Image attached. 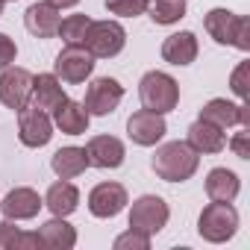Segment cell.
<instances>
[{
  "mask_svg": "<svg viewBox=\"0 0 250 250\" xmlns=\"http://www.w3.org/2000/svg\"><path fill=\"white\" fill-rule=\"evenodd\" d=\"M200 165V153L188 145V142H168L162 147H156L153 159H150V168L159 180L165 183H186L194 177Z\"/></svg>",
  "mask_w": 250,
  "mask_h": 250,
  "instance_id": "obj_1",
  "label": "cell"
},
{
  "mask_svg": "<svg viewBox=\"0 0 250 250\" xmlns=\"http://www.w3.org/2000/svg\"><path fill=\"white\" fill-rule=\"evenodd\" d=\"M139 97H142V106L145 109L159 112V115H168L180 103V85L165 71H147L142 77V83H139Z\"/></svg>",
  "mask_w": 250,
  "mask_h": 250,
  "instance_id": "obj_2",
  "label": "cell"
},
{
  "mask_svg": "<svg viewBox=\"0 0 250 250\" xmlns=\"http://www.w3.org/2000/svg\"><path fill=\"white\" fill-rule=\"evenodd\" d=\"M203 27L218 44H232L238 50H250V21L244 15H235L229 9H212V12H206Z\"/></svg>",
  "mask_w": 250,
  "mask_h": 250,
  "instance_id": "obj_3",
  "label": "cell"
},
{
  "mask_svg": "<svg viewBox=\"0 0 250 250\" xmlns=\"http://www.w3.org/2000/svg\"><path fill=\"white\" fill-rule=\"evenodd\" d=\"M238 229V212L232 203H221V200H212L209 206H203L200 218H197V232L200 238L212 241V244H221V241H229Z\"/></svg>",
  "mask_w": 250,
  "mask_h": 250,
  "instance_id": "obj_4",
  "label": "cell"
},
{
  "mask_svg": "<svg viewBox=\"0 0 250 250\" xmlns=\"http://www.w3.org/2000/svg\"><path fill=\"white\" fill-rule=\"evenodd\" d=\"M94 59H112L127 44V33L118 21H91L83 42H80Z\"/></svg>",
  "mask_w": 250,
  "mask_h": 250,
  "instance_id": "obj_5",
  "label": "cell"
},
{
  "mask_svg": "<svg viewBox=\"0 0 250 250\" xmlns=\"http://www.w3.org/2000/svg\"><path fill=\"white\" fill-rule=\"evenodd\" d=\"M168 218H171V209H168V203L159 194H142L139 200H133L130 229L145 232V235H156L168 224Z\"/></svg>",
  "mask_w": 250,
  "mask_h": 250,
  "instance_id": "obj_6",
  "label": "cell"
},
{
  "mask_svg": "<svg viewBox=\"0 0 250 250\" xmlns=\"http://www.w3.org/2000/svg\"><path fill=\"white\" fill-rule=\"evenodd\" d=\"M94 71V56L83 47V44H65V50L56 56L53 62V74L62 80V83H85Z\"/></svg>",
  "mask_w": 250,
  "mask_h": 250,
  "instance_id": "obj_7",
  "label": "cell"
},
{
  "mask_svg": "<svg viewBox=\"0 0 250 250\" xmlns=\"http://www.w3.org/2000/svg\"><path fill=\"white\" fill-rule=\"evenodd\" d=\"M121 100H124V85L115 77H97L88 83L83 106L88 115H112Z\"/></svg>",
  "mask_w": 250,
  "mask_h": 250,
  "instance_id": "obj_8",
  "label": "cell"
},
{
  "mask_svg": "<svg viewBox=\"0 0 250 250\" xmlns=\"http://www.w3.org/2000/svg\"><path fill=\"white\" fill-rule=\"evenodd\" d=\"M30 91H33V74L24 71V68H3L0 74V103L6 109H15L21 112L27 103H30Z\"/></svg>",
  "mask_w": 250,
  "mask_h": 250,
  "instance_id": "obj_9",
  "label": "cell"
},
{
  "mask_svg": "<svg viewBox=\"0 0 250 250\" xmlns=\"http://www.w3.org/2000/svg\"><path fill=\"white\" fill-rule=\"evenodd\" d=\"M18 139L27 147H44L53 139V121L47 118V112H42L36 106L33 109L24 106L18 112Z\"/></svg>",
  "mask_w": 250,
  "mask_h": 250,
  "instance_id": "obj_10",
  "label": "cell"
},
{
  "mask_svg": "<svg viewBox=\"0 0 250 250\" xmlns=\"http://www.w3.org/2000/svg\"><path fill=\"white\" fill-rule=\"evenodd\" d=\"M127 133L130 139L139 145V147H153L165 139L168 127H165V118L159 112H150V109H139L136 115H130L127 121Z\"/></svg>",
  "mask_w": 250,
  "mask_h": 250,
  "instance_id": "obj_11",
  "label": "cell"
},
{
  "mask_svg": "<svg viewBox=\"0 0 250 250\" xmlns=\"http://www.w3.org/2000/svg\"><path fill=\"white\" fill-rule=\"evenodd\" d=\"M127 203V188L121 183H100L88 191V212L94 218H115Z\"/></svg>",
  "mask_w": 250,
  "mask_h": 250,
  "instance_id": "obj_12",
  "label": "cell"
},
{
  "mask_svg": "<svg viewBox=\"0 0 250 250\" xmlns=\"http://www.w3.org/2000/svg\"><path fill=\"white\" fill-rule=\"evenodd\" d=\"M200 121H209V124H215V127H221V130L235 127V124L250 127V109H247V103H229L224 97H215V100H209L200 109Z\"/></svg>",
  "mask_w": 250,
  "mask_h": 250,
  "instance_id": "obj_13",
  "label": "cell"
},
{
  "mask_svg": "<svg viewBox=\"0 0 250 250\" xmlns=\"http://www.w3.org/2000/svg\"><path fill=\"white\" fill-rule=\"evenodd\" d=\"M44 200L39 197V191L33 188H12L3 200H0V212H3L9 221H30L42 212Z\"/></svg>",
  "mask_w": 250,
  "mask_h": 250,
  "instance_id": "obj_14",
  "label": "cell"
},
{
  "mask_svg": "<svg viewBox=\"0 0 250 250\" xmlns=\"http://www.w3.org/2000/svg\"><path fill=\"white\" fill-rule=\"evenodd\" d=\"M88 165L94 168H121L124 165V145L115 136H94L85 145Z\"/></svg>",
  "mask_w": 250,
  "mask_h": 250,
  "instance_id": "obj_15",
  "label": "cell"
},
{
  "mask_svg": "<svg viewBox=\"0 0 250 250\" xmlns=\"http://www.w3.org/2000/svg\"><path fill=\"white\" fill-rule=\"evenodd\" d=\"M30 100H33L36 109H42V112H53L62 100H68V94H65V88H62V83H59L56 74H39V77H33Z\"/></svg>",
  "mask_w": 250,
  "mask_h": 250,
  "instance_id": "obj_16",
  "label": "cell"
},
{
  "mask_svg": "<svg viewBox=\"0 0 250 250\" xmlns=\"http://www.w3.org/2000/svg\"><path fill=\"white\" fill-rule=\"evenodd\" d=\"M59 21H62L59 18V9L50 6L47 0H44V3H33L27 9V15H24V24H27V30L36 39H53L56 30H59Z\"/></svg>",
  "mask_w": 250,
  "mask_h": 250,
  "instance_id": "obj_17",
  "label": "cell"
},
{
  "mask_svg": "<svg viewBox=\"0 0 250 250\" xmlns=\"http://www.w3.org/2000/svg\"><path fill=\"white\" fill-rule=\"evenodd\" d=\"M197 36L183 30V33H174L162 42V59L171 62V65H191L197 59Z\"/></svg>",
  "mask_w": 250,
  "mask_h": 250,
  "instance_id": "obj_18",
  "label": "cell"
},
{
  "mask_svg": "<svg viewBox=\"0 0 250 250\" xmlns=\"http://www.w3.org/2000/svg\"><path fill=\"white\" fill-rule=\"evenodd\" d=\"M88 121H91V115L77 100H62L53 109V124H56L62 133H68V136H83L88 130Z\"/></svg>",
  "mask_w": 250,
  "mask_h": 250,
  "instance_id": "obj_19",
  "label": "cell"
},
{
  "mask_svg": "<svg viewBox=\"0 0 250 250\" xmlns=\"http://www.w3.org/2000/svg\"><path fill=\"white\" fill-rule=\"evenodd\" d=\"M188 145L197 153H221L227 147V136H224L221 127H215V124L197 118L191 127H188Z\"/></svg>",
  "mask_w": 250,
  "mask_h": 250,
  "instance_id": "obj_20",
  "label": "cell"
},
{
  "mask_svg": "<svg viewBox=\"0 0 250 250\" xmlns=\"http://www.w3.org/2000/svg\"><path fill=\"white\" fill-rule=\"evenodd\" d=\"M50 168L59 180H74V177L85 174V168H88L85 147H59L50 159Z\"/></svg>",
  "mask_w": 250,
  "mask_h": 250,
  "instance_id": "obj_21",
  "label": "cell"
},
{
  "mask_svg": "<svg viewBox=\"0 0 250 250\" xmlns=\"http://www.w3.org/2000/svg\"><path fill=\"white\" fill-rule=\"evenodd\" d=\"M238 188H241V183H238L235 171H229V168H212L206 174V194H209V200L232 203L238 197Z\"/></svg>",
  "mask_w": 250,
  "mask_h": 250,
  "instance_id": "obj_22",
  "label": "cell"
},
{
  "mask_svg": "<svg viewBox=\"0 0 250 250\" xmlns=\"http://www.w3.org/2000/svg\"><path fill=\"white\" fill-rule=\"evenodd\" d=\"M44 206H47L53 215L68 218V215L80 206V188H77L74 183H68V180H59V183H53V186L47 188Z\"/></svg>",
  "mask_w": 250,
  "mask_h": 250,
  "instance_id": "obj_23",
  "label": "cell"
},
{
  "mask_svg": "<svg viewBox=\"0 0 250 250\" xmlns=\"http://www.w3.org/2000/svg\"><path fill=\"white\" fill-rule=\"evenodd\" d=\"M39 235H42V244L50 247V250H71V247L77 244V229H74L65 218H59V215H56L53 221L42 224Z\"/></svg>",
  "mask_w": 250,
  "mask_h": 250,
  "instance_id": "obj_24",
  "label": "cell"
},
{
  "mask_svg": "<svg viewBox=\"0 0 250 250\" xmlns=\"http://www.w3.org/2000/svg\"><path fill=\"white\" fill-rule=\"evenodd\" d=\"M147 9H150L153 24L171 27L186 18V0H153V3H147Z\"/></svg>",
  "mask_w": 250,
  "mask_h": 250,
  "instance_id": "obj_25",
  "label": "cell"
},
{
  "mask_svg": "<svg viewBox=\"0 0 250 250\" xmlns=\"http://www.w3.org/2000/svg\"><path fill=\"white\" fill-rule=\"evenodd\" d=\"M88 24H91L88 15H68L65 21H59L56 36H59L65 44H80L83 36H85V30H88Z\"/></svg>",
  "mask_w": 250,
  "mask_h": 250,
  "instance_id": "obj_26",
  "label": "cell"
},
{
  "mask_svg": "<svg viewBox=\"0 0 250 250\" xmlns=\"http://www.w3.org/2000/svg\"><path fill=\"white\" fill-rule=\"evenodd\" d=\"M150 0H106V9L118 18H139L147 12Z\"/></svg>",
  "mask_w": 250,
  "mask_h": 250,
  "instance_id": "obj_27",
  "label": "cell"
},
{
  "mask_svg": "<svg viewBox=\"0 0 250 250\" xmlns=\"http://www.w3.org/2000/svg\"><path fill=\"white\" fill-rule=\"evenodd\" d=\"M147 247H150V235L136 229H127L124 235L115 238V250H147Z\"/></svg>",
  "mask_w": 250,
  "mask_h": 250,
  "instance_id": "obj_28",
  "label": "cell"
},
{
  "mask_svg": "<svg viewBox=\"0 0 250 250\" xmlns=\"http://www.w3.org/2000/svg\"><path fill=\"white\" fill-rule=\"evenodd\" d=\"M247 74H250V62H241L235 71H232V77H229V85H232V91L244 100L247 97Z\"/></svg>",
  "mask_w": 250,
  "mask_h": 250,
  "instance_id": "obj_29",
  "label": "cell"
},
{
  "mask_svg": "<svg viewBox=\"0 0 250 250\" xmlns=\"http://www.w3.org/2000/svg\"><path fill=\"white\" fill-rule=\"evenodd\" d=\"M15 56H18V47H15V42H12L6 33H0V71H3V68H9V65L15 62Z\"/></svg>",
  "mask_w": 250,
  "mask_h": 250,
  "instance_id": "obj_30",
  "label": "cell"
},
{
  "mask_svg": "<svg viewBox=\"0 0 250 250\" xmlns=\"http://www.w3.org/2000/svg\"><path fill=\"white\" fill-rule=\"evenodd\" d=\"M18 235H21V229L6 218V221H0V250H9V247H15V241H18Z\"/></svg>",
  "mask_w": 250,
  "mask_h": 250,
  "instance_id": "obj_31",
  "label": "cell"
},
{
  "mask_svg": "<svg viewBox=\"0 0 250 250\" xmlns=\"http://www.w3.org/2000/svg\"><path fill=\"white\" fill-rule=\"evenodd\" d=\"M247 136H250V133H247V127H244V133H238V136H235V139L229 142V147L235 150V156H238V159H250V147H247Z\"/></svg>",
  "mask_w": 250,
  "mask_h": 250,
  "instance_id": "obj_32",
  "label": "cell"
},
{
  "mask_svg": "<svg viewBox=\"0 0 250 250\" xmlns=\"http://www.w3.org/2000/svg\"><path fill=\"white\" fill-rule=\"evenodd\" d=\"M33 247H44L42 244V235L39 232H21L18 241H15V250H33Z\"/></svg>",
  "mask_w": 250,
  "mask_h": 250,
  "instance_id": "obj_33",
  "label": "cell"
},
{
  "mask_svg": "<svg viewBox=\"0 0 250 250\" xmlns=\"http://www.w3.org/2000/svg\"><path fill=\"white\" fill-rule=\"evenodd\" d=\"M47 3H50V6H56V9L62 12V9H71V6H77L80 0H47Z\"/></svg>",
  "mask_w": 250,
  "mask_h": 250,
  "instance_id": "obj_34",
  "label": "cell"
},
{
  "mask_svg": "<svg viewBox=\"0 0 250 250\" xmlns=\"http://www.w3.org/2000/svg\"><path fill=\"white\" fill-rule=\"evenodd\" d=\"M3 3H6V0H0V15H3Z\"/></svg>",
  "mask_w": 250,
  "mask_h": 250,
  "instance_id": "obj_35",
  "label": "cell"
}]
</instances>
